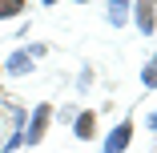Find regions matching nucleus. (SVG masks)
<instances>
[{
    "instance_id": "nucleus-9",
    "label": "nucleus",
    "mask_w": 157,
    "mask_h": 153,
    "mask_svg": "<svg viewBox=\"0 0 157 153\" xmlns=\"http://www.w3.org/2000/svg\"><path fill=\"white\" fill-rule=\"evenodd\" d=\"M44 4H52V0H44Z\"/></svg>"
},
{
    "instance_id": "nucleus-1",
    "label": "nucleus",
    "mask_w": 157,
    "mask_h": 153,
    "mask_svg": "<svg viewBox=\"0 0 157 153\" xmlns=\"http://www.w3.org/2000/svg\"><path fill=\"white\" fill-rule=\"evenodd\" d=\"M129 141H133V125L125 121V125H117V129L109 133V145H105V153H121V149L129 145Z\"/></svg>"
},
{
    "instance_id": "nucleus-7",
    "label": "nucleus",
    "mask_w": 157,
    "mask_h": 153,
    "mask_svg": "<svg viewBox=\"0 0 157 153\" xmlns=\"http://www.w3.org/2000/svg\"><path fill=\"white\" fill-rule=\"evenodd\" d=\"M145 85H157V60H153V65L145 69Z\"/></svg>"
},
{
    "instance_id": "nucleus-4",
    "label": "nucleus",
    "mask_w": 157,
    "mask_h": 153,
    "mask_svg": "<svg viewBox=\"0 0 157 153\" xmlns=\"http://www.w3.org/2000/svg\"><path fill=\"white\" fill-rule=\"evenodd\" d=\"M93 133H97V113H81V117H77V137L89 141Z\"/></svg>"
},
{
    "instance_id": "nucleus-2",
    "label": "nucleus",
    "mask_w": 157,
    "mask_h": 153,
    "mask_svg": "<svg viewBox=\"0 0 157 153\" xmlns=\"http://www.w3.org/2000/svg\"><path fill=\"white\" fill-rule=\"evenodd\" d=\"M48 113H52L48 105H40V109H36V117H33V129H28V145H36V141L44 137V129H48Z\"/></svg>"
},
{
    "instance_id": "nucleus-5",
    "label": "nucleus",
    "mask_w": 157,
    "mask_h": 153,
    "mask_svg": "<svg viewBox=\"0 0 157 153\" xmlns=\"http://www.w3.org/2000/svg\"><path fill=\"white\" fill-rule=\"evenodd\" d=\"M125 4L129 0H109V20L113 24H125Z\"/></svg>"
},
{
    "instance_id": "nucleus-3",
    "label": "nucleus",
    "mask_w": 157,
    "mask_h": 153,
    "mask_svg": "<svg viewBox=\"0 0 157 153\" xmlns=\"http://www.w3.org/2000/svg\"><path fill=\"white\" fill-rule=\"evenodd\" d=\"M153 12H157V0H137V24H141V33H153Z\"/></svg>"
},
{
    "instance_id": "nucleus-6",
    "label": "nucleus",
    "mask_w": 157,
    "mask_h": 153,
    "mask_svg": "<svg viewBox=\"0 0 157 153\" xmlns=\"http://www.w3.org/2000/svg\"><path fill=\"white\" fill-rule=\"evenodd\" d=\"M24 8V0H0V16H16Z\"/></svg>"
},
{
    "instance_id": "nucleus-8",
    "label": "nucleus",
    "mask_w": 157,
    "mask_h": 153,
    "mask_svg": "<svg viewBox=\"0 0 157 153\" xmlns=\"http://www.w3.org/2000/svg\"><path fill=\"white\" fill-rule=\"evenodd\" d=\"M149 125H153V129H157V113H149Z\"/></svg>"
}]
</instances>
